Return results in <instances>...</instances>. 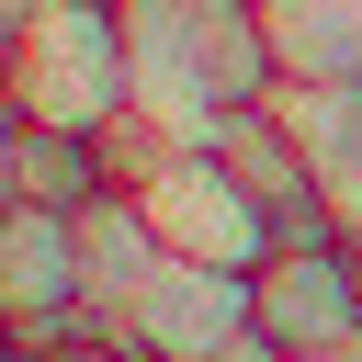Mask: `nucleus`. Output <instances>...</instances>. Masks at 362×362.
Wrapping results in <instances>:
<instances>
[{"instance_id": "obj_11", "label": "nucleus", "mask_w": 362, "mask_h": 362, "mask_svg": "<svg viewBox=\"0 0 362 362\" xmlns=\"http://www.w3.org/2000/svg\"><path fill=\"white\" fill-rule=\"evenodd\" d=\"M34 362H136V351H113V339H90V328H79V339H57V351H34Z\"/></svg>"}, {"instance_id": "obj_1", "label": "nucleus", "mask_w": 362, "mask_h": 362, "mask_svg": "<svg viewBox=\"0 0 362 362\" xmlns=\"http://www.w3.org/2000/svg\"><path fill=\"white\" fill-rule=\"evenodd\" d=\"M0 102L57 136H102L136 113V57H124V0H34L0 34Z\"/></svg>"}, {"instance_id": "obj_5", "label": "nucleus", "mask_w": 362, "mask_h": 362, "mask_svg": "<svg viewBox=\"0 0 362 362\" xmlns=\"http://www.w3.org/2000/svg\"><path fill=\"white\" fill-rule=\"evenodd\" d=\"M0 328L23 351H57L90 328V283H79V215L11 204L0 215Z\"/></svg>"}, {"instance_id": "obj_6", "label": "nucleus", "mask_w": 362, "mask_h": 362, "mask_svg": "<svg viewBox=\"0 0 362 362\" xmlns=\"http://www.w3.org/2000/svg\"><path fill=\"white\" fill-rule=\"evenodd\" d=\"M272 113H283V136L305 147L339 238L362 249V79H272Z\"/></svg>"}, {"instance_id": "obj_3", "label": "nucleus", "mask_w": 362, "mask_h": 362, "mask_svg": "<svg viewBox=\"0 0 362 362\" xmlns=\"http://www.w3.org/2000/svg\"><path fill=\"white\" fill-rule=\"evenodd\" d=\"M249 339L260 351H294V362H328L362 339V249L351 238H317V249H272L249 272Z\"/></svg>"}, {"instance_id": "obj_7", "label": "nucleus", "mask_w": 362, "mask_h": 362, "mask_svg": "<svg viewBox=\"0 0 362 362\" xmlns=\"http://www.w3.org/2000/svg\"><path fill=\"white\" fill-rule=\"evenodd\" d=\"M170 249H158V226H147V204L136 192H102L90 215H79V283H90V339L136 305V283L158 272Z\"/></svg>"}, {"instance_id": "obj_9", "label": "nucleus", "mask_w": 362, "mask_h": 362, "mask_svg": "<svg viewBox=\"0 0 362 362\" xmlns=\"http://www.w3.org/2000/svg\"><path fill=\"white\" fill-rule=\"evenodd\" d=\"M102 192H124V181H113V158H102V136L23 124V204H45V215H90Z\"/></svg>"}, {"instance_id": "obj_4", "label": "nucleus", "mask_w": 362, "mask_h": 362, "mask_svg": "<svg viewBox=\"0 0 362 362\" xmlns=\"http://www.w3.org/2000/svg\"><path fill=\"white\" fill-rule=\"evenodd\" d=\"M113 351L136 362H226L249 339V272H215V260H158L136 283V305L102 328Z\"/></svg>"}, {"instance_id": "obj_2", "label": "nucleus", "mask_w": 362, "mask_h": 362, "mask_svg": "<svg viewBox=\"0 0 362 362\" xmlns=\"http://www.w3.org/2000/svg\"><path fill=\"white\" fill-rule=\"evenodd\" d=\"M136 204H147V226H158V249L170 260H215V272H260L283 238H272V204L215 158V147H170L147 181H136Z\"/></svg>"}, {"instance_id": "obj_10", "label": "nucleus", "mask_w": 362, "mask_h": 362, "mask_svg": "<svg viewBox=\"0 0 362 362\" xmlns=\"http://www.w3.org/2000/svg\"><path fill=\"white\" fill-rule=\"evenodd\" d=\"M11 204H23V113L0 102V215H11Z\"/></svg>"}, {"instance_id": "obj_8", "label": "nucleus", "mask_w": 362, "mask_h": 362, "mask_svg": "<svg viewBox=\"0 0 362 362\" xmlns=\"http://www.w3.org/2000/svg\"><path fill=\"white\" fill-rule=\"evenodd\" d=\"M283 79H362V0H260Z\"/></svg>"}, {"instance_id": "obj_12", "label": "nucleus", "mask_w": 362, "mask_h": 362, "mask_svg": "<svg viewBox=\"0 0 362 362\" xmlns=\"http://www.w3.org/2000/svg\"><path fill=\"white\" fill-rule=\"evenodd\" d=\"M0 362H34V351H23V339H11V328H0Z\"/></svg>"}]
</instances>
